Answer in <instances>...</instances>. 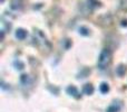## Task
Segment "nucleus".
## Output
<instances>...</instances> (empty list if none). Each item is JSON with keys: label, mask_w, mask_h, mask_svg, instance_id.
Wrapping results in <instances>:
<instances>
[{"label": "nucleus", "mask_w": 127, "mask_h": 112, "mask_svg": "<svg viewBox=\"0 0 127 112\" xmlns=\"http://www.w3.org/2000/svg\"><path fill=\"white\" fill-rule=\"evenodd\" d=\"M110 59H112V54H110V51L107 48L103 49L99 55V58H98V67L104 70L106 68L110 63Z\"/></svg>", "instance_id": "1"}, {"label": "nucleus", "mask_w": 127, "mask_h": 112, "mask_svg": "<svg viewBox=\"0 0 127 112\" xmlns=\"http://www.w3.org/2000/svg\"><path fill=\"white\" fill-rule=\"evenodd\" d=\"M35 40H36V44L40 47L41 49H46V51H49L50 49V44L48 43L47 38L45 37V35L41 33V31L37 30L35 33Z\"/></svg>", "instance_id": "2"}, {"label": "nucleus", "mask_w": 127, "mask_h": 112, "mask_svg": "<svg viewBox=\"0 0 127 112\" xmlns=\"http://www.w3.org/2000/svg\"><path fill=\"white\" fill-rule=\"evenodd\" d=\"M16 37H17L19 40H24L25 38L27 37V31L22 28L17 29V31H16Z\"/></svg>", "instance_id": "3"}, {"label": "nucleus", "mask_w": 127, "mask_h": 112, "mask_svg": "<svg viewBox=\"0 0 127 112\" xmlns=\"http://www.w3.org/2000/svg\"><path fill=\"white\" fill-rule=\"evenodd\" d=\"M67 92H68V94L72 95V97H75V98H79V92H78V90H77V89L75 88L74 85L68 86V88H67Z\"/></svg>", "instance_id": "4"}, {"label": "nucleus", "mask_w": 127, "mask_h": 112, "mask_svg": "<svg viewBox=\"0 0 127 112\" xmlns=\"http://www.w3.org/2000/svg\"><path fill=\"white\" fill-rule=\"evenodd\" d=\"M83 92L87 95H90L94 93V86L92 84H85L84 85V89H83Z\"/></svg>", "instance_id": "5"}, {"label": "nucleus", "mask_w": 127, "mask_h": 112, "mask_svg": "<svg viewBox=\"0 0 127 112\" xmlns=\"http://www.w3.org/2000/svg\"><path fill=\"white\" fill-rule=\"evenodd\" d=\"M20 81H21V83L24 84V85H28V84H30V77H29V75H21V77H20Z\"/></svg>", "instance_id": "6"}, {"label": "nucleus", "mask_w": 127, "mask_h": 112, "mask_svg": "<svg viewBox=\"0 0 127 112\" xmlns=\"http://www.w3.org/2000/svg\"><path fill=\"white\" fill-rule=\"evenodd\" d=\"M11 7H12V9L18 10L21 8V1L20 0H11Z\"/></svg>", "instance_id": "7"}, {"label": "nucleus", "mask_w": 127, "mask_h": 112, "mask_svg": "<svg viewBox=\"0 0 127 112\" xmlns=\"http://www.w3.org/2000/svg\"><path fill=\"white\" fill-rule=\"evenodd\" d=\"M99 90H100V92L101 93H107L108 91H109V85H108L107 83H101L100 84V86H99Z\"/></svg>", "instance_id": "8"}, {"label": "nucleus", "mask_w": 127, "mask_h": 112, "mask_svg": "<svg viewBox=\"0 0 127 112\" xmlns=\"http://www.w3.org/2000/svg\"><path fill=\"white\" fill-rule=\"evenodd\" d=\"M116 72H117V74H118L119 76H123V75L125 74V72H126V68H125V66H124V65H119L118 67H117Z\"/></svg>", "instance_id": "9"}, {"label": "nucleus", "mask_w": 127, "mask_h": 112, "mask_svg": "<svg viewBox=\"0 0 127 112\" xmlns=\"http://www.w3.org/2000/svg\"><path fill=\"white\" fill-rule=\"evenodd\" d=\"M79 33H80L81 35L87 36V35H89V29L85 28V27H80V28H79Z\"/></svg>", "instance_id": "10"}, {"label": "nucleus", "mask_w": 127, "mask_h": 112, "mask_svg": "<svg viewBox=\"0 0 127 112\" xmlns=\"http://www.w3.org/2000/svg\"><path fill=\"white\" fill-rule=\"evenodd\" d=\"M15 65L17 66V68H19V70H22V68H24V63H22V62H20V61H16L15 62Z\"/></svg>", "instance_id": "11"}, {"label": "nucleus", "mask_w": 127, "mask_h": 112, "mask_svg": "<svg viewBox=\"0 0 127 112\" xmlns=\"http://www.w3.org/2000/svg\"><path fill=\"white\" fill-rule=\"evenodd\" d=\"M122 8L123 9H127V0H122Z\"/></svg>", "instance_id": "12"}, {"label": "nucleus", "mask_w": 127, "mask_h": 112, "mask_svg": "<svg viewBox=\"0 0 127 112\" xmlns=\"http://www.w3.org/2000/svg\"><path fill=\"white\" fill-rule=\"evenodd\" d=\"M122 26H127V20H123L122 21Z\"/></svg>", "instance_id": "13"}]
</instances>
